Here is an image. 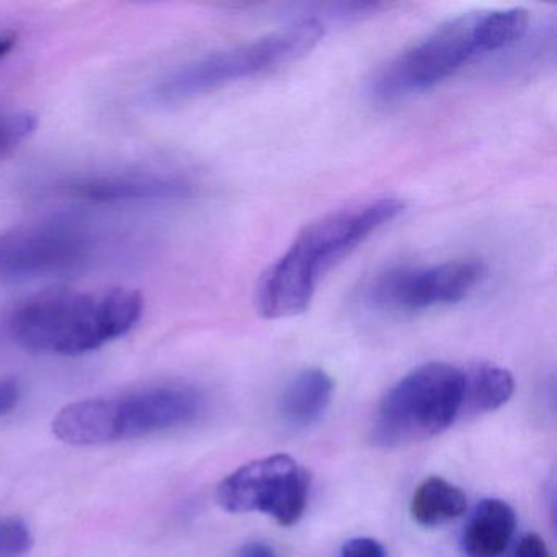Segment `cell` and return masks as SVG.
<instances>
[{"instance_id": "2", "label": "cell", "mask_w": 557, "mask_h": 557, "mask_svg": "<svg viewBox=\"0 0 557 557\" xmlns=\"http://www.w3.org/2000/svg\"><path fill=\"white\" fill-rule=\"evenodd\" d=\"M143 311L145 299L135 289H51L12 309L5 331L24 350L76 357L128 334Z\"/></svg>"}, {"instance_id": "15", "label": "cell", "mask_w": 557, "mask_h": 557, "mask_svg": "<svg viewBox=\"0 0 557 557\" xmlns=\"http://www.w3.org/2000/svg\"><path fill=\"white\" fill-rule=\"evenodd\" d=\"M38 126V119L28 112L0 109V162L11 158Z\"/></svg>"}, {"instance_id": "12", "label": "cell", "mask_w": 557, "mask_h": 557, "mask_svg": "<svg viewBox=\"0 0 557 557\" xmlns=\"http://www.w3.org/2000/svg\"><path fill=\"white\" fill-rule=\"evenodd\" d=\"M334 389V380L321 368L296 374L280 399L283 422L295 430L314 425L331 406Z\"/></svg>"}, {"instance_id": "16", "label": "cell", "mask_w": 557, "mask_h": 557, "mask_svg": "<svg viewBox=\"0 0 557 557\" xmlns=\"http://www.w3.org/2000/svg\"><path fill=\"white\" fill-rule=\"evenodd\" d=\"M34 543V534L24 520L0 518V557H24Z\"/></svg>"}, {"instance_id": "21", "label": "cell", "mask_w": 557, "mask_h": 557, "mask_svg": "<svg viewBox=\"0 0 557 557\" xmlns=\"http://www.w3.org/2000/svg\"><path fill=\"white\" fill-rule=\"evenodd\" d=\"M15 44H17V37H15L14 32L0 28V63L11 54Z\"/></svg>"}, {"instance_id": "10", "label": "cell", "mask_w": 557, "mask_h": 557, "mask_svg": "<svg viewBox=\"0 0 557 557\" xmlns=\"http://www.w3.org/2000/svg\"><path fill=\"white\" fill-rule=\"evenodd\" d=\"M54 194L89 205L165 203L190 198L195 184L182 175L123 172L60 182Z\"/></svg>"}, {"instance_id": "14", "label": "cell", "mask_w": 557, "mask_h": 557, "mask_svg": "<svg viewBox=\"0 0 557 557\" xmlns=\"http://www.w3.org/2000/svg\"><path fill=\"white\" fill-rule=\"evenodd\" d=\"M468 498L461 488L443 478H429L417 487L410 513L420 527L435 528L461 517Z\"/></svg>"}, {"instance_id": "3", "label": "cell", "mask_w": 557, "mask_h": 557, "mask_svg": "<svg viewBox=\"0 0 557 557\" xmlns=\"http://www.w3.org/2000/svg\"><path fill=\"white\" fill-rule=\"evenodd\" d=\"M530 28L523 8L472 11L448 18L410 45L374 77L371 94L396 102L445 83L466 64L517 45Z\"/></svg>"}, {"instance_id": "7", "label": "cell", "mask_w": 557, "mask_h": 557, "mask_svg": "<svg viewBox=\"0 0 557 557\" xmlns=\"http://www.w3.org/2000/svg\"><path fill=\"white\" fill-rule=\"evenodd\" d=\"M102 233L76 218H50L0 234V282L73 275L99 263Z\"/></svg>"}, {"instance_id": "17", "label": "cell", "mask_w": 557, "mask_h": 557, "mask_svg": "<svg viewBox=\"0 0 557 557\" xmlns=\"http://www.w3.org/2000/svg\"><path fill=\"white\" fill-rule=\"evenodd\" d=\"M341 557H386V550L373 537H354L344 544Z\"/></svg>"}, {"instance_id": "5", "label": "cell", "mask_w": 557, "mask_h": 557, "mask_svg": "<svg viewBox=\"0 0 557 557\" xmlns=\"http://www.w3.org/2000/svg\"><path fill=\"white\" fill-rule=\"evenodd\" d=\"M319 18H302L249 44L214 51L175 71L156 89L158 102L181 103L231 84L275 73L311 53L324 37Z\"/></svg>"}, {"instance_id": "4", "label": "cell", "mask_w": 557, "mask_h": 557, "mask_svg": "<svg viewBox=\"0 0 557 557\" xmlns=\"http://www.w3.org/2000/svg\"><path fill=\"white\" fill-rule=\"evenodd\" d=\"M201 409L203 397L195 387H145L70 404L53 420V433L67 445H103L187 425Z\"/></svg>"}, {"instance_id": "19", "label": "cell", "mask_w": 557, "mask_h": 557, "mask_svg": "<svg viewBox=\"0 0 557 557\" xmlns=\"http://www.w3.org/2000/svg\"><path fill=\"white\" fill-rule=\"evenodd\" d=\"M21 399V387L15 381L0 380V417L11 412Z\"/></svg>"}, {"instance_id": "6", "label": "cell", "mask_w": 557, "mask_h": 557, "mask_svg": "<svg viewBox=\"0 0 557 557\" xmlns=\"http://www.w3.org/2000/svg\"><path fill=\"white\" fill-rule=\"evenodd\" d=\"M465 394V370L430 361L400 377L381 400L373 440L399 448L440 435L456 422Z\"/></svg>"}, {"instance_id": "9", "label": "cell", "mask_w": 557, "mask_h": 557, "mask_svg": "<svg viewBox=\"0 0 557 557\" xmlns=\"http://www.w3.org/2000/svg\"><path fill=\"white\" fill-rule=\"evenodd\" d=\"M311 475L288 455L256 459L218 485V505L227 513H263L282 527L301 520L308 507Z\"/></svg>"}, {"instance_id": "1", "label": "cell", "mask_w": 557, "mask_h": 557, "mask_svg": "<svg viewBox=\"0 0 557 557\" xmlns=\"http://www.w3.org/2000/svg\"><path fill=\"white\" fill-rule=\"evenodd\" d=\"M404 210L399 198H377L308 224L263 273L256 293L259 314L278 321L308 311L322 278Z\"/></svg>"}, {"instance_id": "13", "label": "cell", "mask_w": 557, "mask_h": 557, "mask_svg": "<svg viewBox=\"0 0 557 557\" xmlns=\"http://www.w3.org/2000/svg\"><path fill=\"white\" fill-rule=\"evenodd\" d=\"M515 380L510 371L497 364L479 363L465 370V394L459 417L494 412L513 396Z\"/></svg>"}, {"instance_id": "20", "label": "cell", "mask_w": 557, "mask_h": 557, "mask_svg": "<svg viewBox=\"0 0 557 557\" xmlns=\"http://www.w3.org/2000/svg\"><path fill=\"white\" fill-rule=\"evenodd\" d=\"M240 557H276V554L269 544L262 543V541H253V543L244 547Z\"/></svg>"}, {"instance_id": "18", "label": "cell", "mask_w": 557, "mask_h": 557, "mask_svg": "<svg viewBox=\"0 0 557 557\" xmlns=\"http://www.w3.org/2000/svg\"><path fill=\"white\" fill-rule=\"evenodd\" d=\"M513 557H550V553L540 534L530 533L521 537Z\"/></svg>"}, {"instance_id": "11", "label": "cell", "mask_w": 557, "mask_h": 557, "mask_svg": "<svg viewBox=\"0 0 557 557\" xmlns=\"http://www.w3.org/2000/svg\"><path fill=\"white\" fill-rule=\"evenodd\" d=\"M517 528V515L507 502L485 498L472 511L462 531V549L469 557H500Z\"/></svg>"}, {"instance_id": "8", "label": "cell", "mask_w": 557, "mask_h": 557, "mask_svg": "<svg viewBox=\"0 0 557 557\" xmlns=\"http://www.w3.org/2000/svg\"><path fill=\"white\" fill-rule=\"evenodd\" d=\"M485 275L484 263L472 259L393 267L371 280L364 301L387 314H417L465 301Z\"/></svg>"}]
</instances>
